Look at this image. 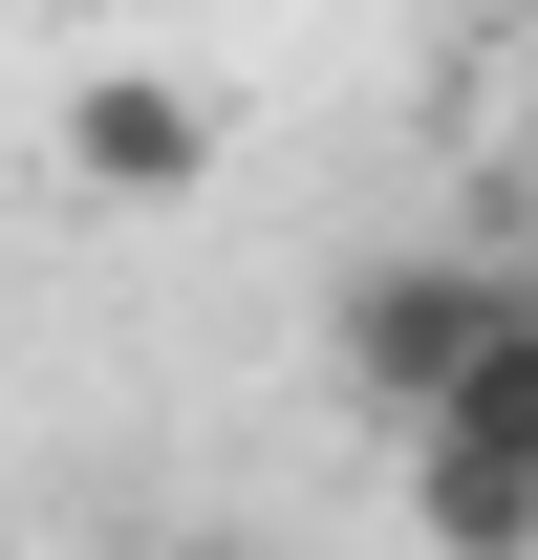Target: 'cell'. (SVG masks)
Here are the masks:
<instances>
[{"label":"cell","instance_id":"1","mask_svg":"<svg viewBox=\"0 0 538 560\" xmlns=\"http://www.w3.org/2000/svg\"><path fill=\"white\" fill-rule=\"evenodd\" d=\"M495 324H517V259H366V280H344V324H324V346H344V410L409 453V431L473 388Z\"/></svg>","mask_w":538,"mask_h":560},{"label":"cell","instance_id":"2","mask_svg":"<svg viewBox=\"0 0 538 560\" xmlns=\"http://www.w3.org/2000/svg\"><path fill=\"white\" fill-rule=\"evenodd\" d=\"M66 195H86V215H173V195H215V86H173V66H86V86H66Z\"/></svg>","mask_w":538,"mask_h":560},{"label":"cell","instance_id":"3","mask_svg":"<svg viewBox=\"0 0 538 560\" xmlns=\"http://www.w3.org/2000/svg\"><path fill=\"white\" fill-rule=\"evenodd\" d=\"M409 539L431 560H538V453H495V431H409Z\"/></svg>","mask_w":538,"mask_h":560},{"label":"cell","instance_id":"4","mask_svg":"<svg viewBox=\"0 0 538 560\" xmlns=\"http://www.w3.org/2000/svg\"><path fill=\"white\" fill-rule=\"evenodd\" d=\"M431 431H495V453H538V302L495 324V346H473V388H453Z\"/></svg>","mask_w":538,"mask_h":560},{"label":"cell","instance_id":"5","mask_svg":"<svg viewBox=\"0 0 538 560\" xmlns=\"http://www.w3.org/2000/svg\"><path fill=\"white\" fill-rule=\"evenodd\" d=\"M108 560H237V539H108Z\"/></svg>","mask_w":538,"mask_h":560},{"label":"cell","instance_id":"6","mask_svg":"<svg viewBox=\"0 0 538 560\" xmlns=\"http://www.w3.org/2000/svg\"><path fill=\"white\" fill-rule=\"evenodd\" d=\"M495 259H517V302H538V215H517V237H495Z\"/></svg>","mask_w":538,"mask_h":560},{"label":"cell","instance_id":"7","mask_svg":"<svg viewBox=\"0 0 538 560\" xmlns=\"http://www.w3.org/2000/svg\"><path fill=\"white\" fill-rule=\"evenodd\" d=\"M517 108H538V44H517Z\"/></svg>","mask_w":538,"mask_h":560}]
</instances>
